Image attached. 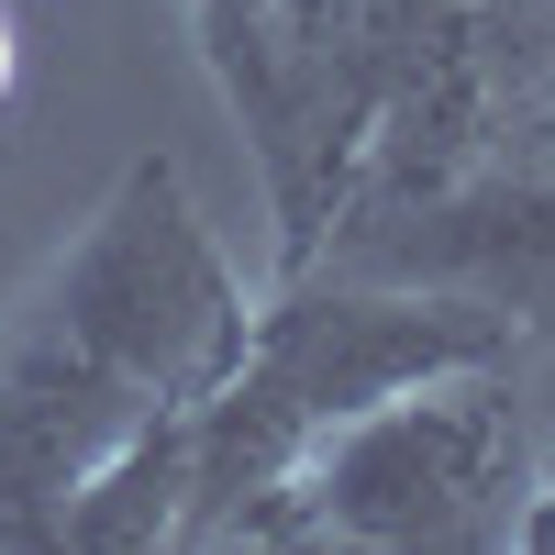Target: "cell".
<instances>
[{"mask_svg": "<svg viewBox=\"0 0 555 555\" xmlns=\"http://www.w3.org/2000/svg\"><path fill=\"white\" fill-rule=\"evenodd\" d=\"M0 101H12V12H0Z\"/></svg>", "mask_w": 555, "mask_h": 555, "instance_id": "obj_7", "label": "cell"}, {"mask_svg": "<svg viewBox=\"0 0 555 555\" xmlns=\"http://www.w3.org/2000/svg\"><path fill=\"white\" fill-rule=\"evenodd\" d=\"M512 544H522V555H555V455H533V489H522Z\"/></svg>", "mask_w": 555, "mask_h": 555, "instance_id": "obj_6", "label": "cell"}, {"mask_svg": "<svg viewBox=\"0 0 555 555\" xmlns=\"http://www.w3.org/2000/svg\"><path fill=\"white\" fill-rule=\"evenodd\" d=\"M201 56L222 78V101L245 112L256 156H267V201H278V278H300L322 222L345 201L356 167V44H366V0H190Z\"/></svg>", "mask_w": 555, "mask_h": 555, "instance_id": "obj_4", "label": "cell"}, {"mask_svg": "<svg viewBox=\"0 0 555 555\" xmlns=\"http://www.w3.org/2000/svg\"><path fill=\"white\" fill-rule=\"evenodd\" d=\"M245 278L178 156H133L89 234L0 311V555H56L67 500L133 434L201 411L245 356Z\"/></svg>", "mask_w": 555, "mask_h": 555, "instance_id": "obj_1", "label": "cell"}, {"mask_svg": "<svg viewBox=\"0 0 555 555\" xmlns=\"http://www.w3.org/2000/svg\"><path fill=\"white\" fill-rule=\"evenodd\" d=\"M311 267L378 289H455L522 345H555V145H500L467 178L389 211H334Z\"/></svg>", "mask_w": 555, "mask_h": 555, "instance_id": "obj_5", "label": "cell"}, {"mask_svg": "<svg viewBox=\"0 0 555 555\" xmlns=\"http://www.w3.org/2000/svg\"><path fill=\"white\" fill-rule=\"evenodd\" d=\"M533 489V434L512 411V366H455L378 411L334 423L267 512V544H356V555H500Z\"/></svg>", "mask_w": 555, "mask_h": 555, "instance_id": "obj_3", "label": "cell"}, {"mask_svg": "<svg viewBox=\"0 0 555 555\" xmlns=\"http://www.w3.org/2000/svg\"><path fill=\"white\" fill-rule=\"evenodd\" d=\"M544 145H555V101H544Z\"/></svg>", "mask_w": 555, "mask_h": 555, "instance_id": "obj_8", "label": "cell"}, {"mask_svg": "<svg viewBox=\"0 0 555 555\" xmlns=\"http://www.w3.org/2000/svg\"><path fill=\"white\" fill-rule=\"evenodd\" d=\"M522 334L455 289H378V278L300 267L278 278V300L245 322V356L222 366V389L190 411V500H178V544H267V512L289 467L423 378L455 366H512Z\"/></svg>", "mask_w": 555, "mask_h": 555, "instance_id": "obj_2", "label": "cell"}]
</instances>
